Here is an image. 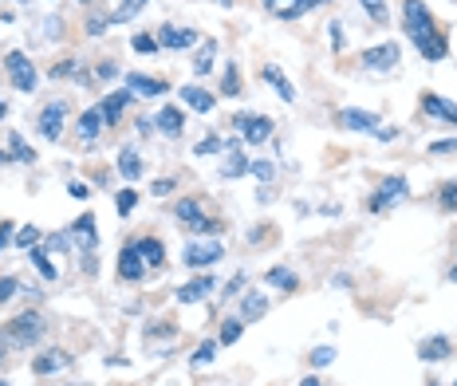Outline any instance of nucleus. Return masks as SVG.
Here are the masks:
<instances>
[{
	"label": "nucleus",
	"instance_id": "nucleus-58",
	"mask_svg": "<svg viewBox=\"0 0 457 386\" xmlns=\"http://www.w3.org/2000/svg\"><path fill=\"white\" fill-rule=\"evenodd\" d=\"M72 386H91V383H72Z\"/></svg>",
	"mask_w": 457,
	"mask_h": 386
},
{
	"label": "nucleus",
	"instance_id": "nucleus-19",
	"mask_svg": "<svg viewBox=\"0 0 457 386\" xmlns=\"http://www.w3.org/2000/svg\"><path fill=\"white\" fill-rule=\"evenodd\" d=\"M209 292H213V280L197 276V280H190V284H181V288H178V300L181 303H197V300H205Z\"/></svg>",
	"mask_w": 457,
	"mask_h": 386
},
{
	"label": "nucleus",
	"instance_id": "nucleus-52",
	"mask_svg": "<svg viewBox=\"0 0 457 386\" xmlns=\"http://www.w3.org/2000/svg\"><path fill=\"white\" fill-rule=\"evenodd\" d=\"M95 75H99V79H115V75H119V67H115V63H99Z\"/></svg>",
	"mask_w": 457,
	"mask_h": 386
},
{
	"label": "nucleus",
	"instance_id": "nucleus-44",
	"mask_svg": "<svg viewBox=\"0 0 457 386\" xmlns=\"http://www.w3.org/2000/svg\"><path fill=\"white\" fill-rule=\"evenodd\" d=\"M327 36H331V48H335V51H343V48H347V36H343V24H331V28H327Z\"/></svg>",
	"mask_w": 457,
	"mask_h": 386
},
{
	"label": "nucleus",
	"instance_id": "nucleus-13",
	"mask_svg": "<svg viewBox=\"0 0 457 386\" xmlns=\"http://www.w3.org/2000/svg\"><path fill=\"white\" fill-rule=\"evenodd\" d=\"M142 272H146V260H142V253H138V244H126L119 253V276L131 284V280H142Z\"/></svg>",
	"mask_w": 457,
	"mask_h": 386
},
{
	"label": "nucleus",
	"instance_id": "nucleus-46",
	"mask_svg": "<svg viewBox=\"0 0 457 386\" xmlns=\"http://www.w3.org/2000/svg\"><path fill=\"white\" fill-rule=\"evenodd\" d=\"M430 154H457V138H442V142H433Z\"/></svg>",
	"mask_w": 457,
	"mask_h": 386
},
{
	"label": "nucleus",
	"instance_id": "nucleus-40",
	"mask_svg": "<svg viewBox=\"0 0 457 386\" xmlns=\"http://www.w3.org/2000/svg\"><path fill=\"white\" fill-rule=\"evenodd\" d=\"M221 138H217V134H209V138H201V142L193 146V154H217V150H221Z\"/></svg>",
	"mask_w": 457,
	"mask_h": 386
},
{
	"label": "nucleus",
	"instance_id": "nucleus-1",
	"mask_svg": "<svg viewBox=\"0 0 457 386\" xmlns=\"http://www.w3.org/2000/svg\"><path fill=\"white\" fill-rule=\"evenodd\" d=\"M402 20H406V36L414 40V48H418L426 60H445V56H449V40L438 32L426 0H406V4H402Z\"/></svg>",
	"mask_w": 457,
	"mask_h": 386
},
{
	"label": "nucleus",
	"instance_id": "nucleus-21",
	"mask_svg": "<svg viewBox=\"0 0 457 386\" xmlns=\"http://www.w3.org/2000/svg\"><path fill=\"white\" fill-rule=\"evenodd\" d=\"M181 99H185V107H193L197 115H209L213 110V95L209 91H201V87H181Z\"/></svg>",
	"mask_w": 457,
	"mask_h": 386
},
{
	"label": "nucleus",
	"instance_id": "nucleus-3",
	"mask_svg": "<svg viewBox=\"0 0 457 386\" xmlns=\"http://www.w3.org/2000/svg\"><path fill=\"white\" fill-rule=\"evenodd\" d=\"M67 237H72V241L79 244V253L87 256V272H91V268H95V260H91V256H95V249H99L95 217H91V213H79V217L72 221V233H67Z\"/></svg>",
	"mask_w": 457,
	"mask_h": 386
},
{
	"label": "nucleus",
	"instance_id": "nucleus-12",
	"mask_svg": "<svg viewBox=\"0 0 457 386\" xmlns=\"http://www.w3.org/2000/svg\"><path fill=\"white\" fill-rule=\"evenodd\" d=\"M72 367V351H40L36 359H32V371L36 374H56V371H67Z\"/></svg>",
	"mask_w": 457,
	"mask_h": 386
},
{
	"label": "nucleus",
	"instance_id": "nucleus-28",
	"mask_svg": "<svg viewBox=\"0 0 457 386\" xmlns=\"http://www.w3.org/2000/svg\"><path fill=\"white\" fill-rule=\"evenodd\" d=\"M265 312H268V300L260 296V292H249V296H244V303H241V319L249 324V319H260Z\"/></svg>",
	"mask_w": 457,
	"mask_h": 386
},
{
	"label": "nucleus",
	"instance_id": "nucleus-5",
	"mask_svg": "<svg viewBox=\"0 0 457 386\" xmlns=\"http://www.w3.org/2000/svg\"><path fill=\"white\" fill-rule=\"evenodd\" d=\"M4 67H8V79H13L16 91H36V67H32V60L24 51H8Z\"/></svg>",
	"mask_w": 457,
	"mask_h": 386
},
{
	"label": "nucleus",
	"instance_id": "nucleus-57",
	"mask_svg": "<svg viewBox=\"0 0 457 386\" xmlns=\"http://www.w3.org/2000/svg\"><path fill=\"white\" fill-rule=\"evenodd\" d=\"M4 115H8V99H0V119H4Z\"/></svg>",
	"mask_w": 457,
	"mask_h": 386
},
{
	"label": "nucleus",
	"instance_id": "nucleus-34",
	"mask_svg": "<svg viewBox=\"0 0 457 386\" xmlns=\"http://www.w3.org/2000/svg\"><path fill=\"white\" fill-rule=\"evenodd\" d=\"M178 217H181V221H190V225H197L205 213H201V205H197L193 197H185V201H178Z\"/></svg>",
	"mask_w": 457,
	"mask_h": 386
},
{
	"label": "nucleus",
	"instance_id": "nucleus-23",
	"mask_svg": "<svg viewBox=\"0 0 457 386\" xmlns=\"http://www.w3.org/2000/svg\"><path fill=\"white\" fill-rule=\"evenodd\" d=\"M260 75H265V83L276 87L284 103H292V99H296V87H292L288 79H284V72H280V67H272V63H268V67H260Z\"/></svg>",
	"mask_w": 457,
	"mask_h": 386
},
{
	"label": "nucleus",
	"instance_id": "nucleus-41",
	"mask_svg": "<svg viewBox=\"0 0 457 386\" xmlns=\"http://www.w3.org/2000/svg\"><path fill=\"white\" fill-rule=\"evenodd\" d=\"M249 174H253V178H260V181H272V174H276V169H272V162H249Z\"/></svg>",
	"mask_w": 457,
	"mask_h": 386
},
{
	"label": "nucleus",
	"instance_id": "nucleus-31",
	"mask_svg": "<svg viewBox=\"0 0 457 386\" xmlns=\"http://www.w3.org/2000/svg\"><path fill=\"white\" fill-rule=\"evenodd\" d=\"M28 260L36 265V272H40L44 280H56V265L48 260V253H44V249H32V253H28Z\"/></svg>",
	"mask_w": 457,
	"mask_h": 386
},
{
	"label": "nucleus",
	"instance_id": "nucleus-8",
	"mask_svg": "<svg viewBox=\"0 0 457 386\" xmlns=\"http://www.w3.org/2000/svg\"><path fill=\"white\" fill-rule=\"evenodd\" d=\"M63 115H67V103H63V99H56V103H48V107L40 110V134H44L48 142H60L63 138Z\"/></svg>",
	"mask_w": 457,
	"mask_h": 386
},
{
	"label": "nucleus",
	"instance_id": "nucleus-47",
	"mask_svg": "<svg viewBox=\"0 0 457 386\" xmlns=\"http://www.w3.org/2000/svg\"><path fill=\"white\" fill-rule=\"evenodd\" d=\"M122 4H126V8H122V12L115 16V20H126V16H131V12H142V8H146V4H150V0H122Z\"/></svg>",
	"mask_w": 457,
	"mask_h": 386
},
{
	"label": "nucleus",
	"instance_id": "nucleus-59",
	"mask_svg": "<svg viewBox=\"0 0 457 386\" xmlns=\"http://www.w3.org/2000/svg\"><path fill=\"white\" fill-rule=\"evenodd\" d=\"M217 4H233V0H217Z\"/></svg>",
	"mask_w": 457,
	"mask_h": 386
},
{
	"label": "nucleus",
	"instance_id": "nucleus-51",
	"mask_svg": "<svg viewBox=\"0 0 457 386\" xmlns=\"http://www.w3.org/2000/svg\"><path fill=\"white\" fill-rule=\"evenodd\" d=\"M51 75H56V79H63V75H75V60H63V63H56V67H51Z\"/></svg>",
	"mask_w": 457,
	"mask_h": 386
},
{
	"label": "nucleus",
	"instance_id": "nucleus-42",
	"mask_svg": "<svg viewBox=\"0 0 457 386\" xmlns=\"http://www.w3.org/2000/svg\"><path fill=\"white\" fill-rule=\"evenodd\" d=\"M36 237H40V229H36V225H28V229L16 233V244H20V249H32V244H36Z\"/></svg>",
	"mask_w": 457,
	"mask_h": 386
},
{
	"label": "nucleus",
	"instance_id": "nucleus-55",
	"mask_svg": "<svg viewBox=\"0 0 457 386\" xmlns=\"http://www.w3.org/2000/svg\"><path fill=\"white\" fill-rule=\"evenodd\" d=\"M319 4H327V0H300V8L308 12V8H319Z\"/></svg>",
	"mask_w": 457,
	"mask_h": 386
},
{
	"label": "nucleus",
	"instance_id": "nucleus-22",
	"mask_svg": "<svg viewBox=\"0 0 457 386\" xmlns=\"http://www.w3.org/2000/svg\"><path fill=\"white\" fill-rule=\"evenodd\" d=\"M119 174H122L126 181H138V178H142V158H138V150H134V146H126V150L119 154Z\"/></svg>",
	"mask_w": 457,
	"mask_h": 386
},
{
	"label": "nucleus",
	"instance_id": "nucleus-16",
	"mask_svg": "<svg viewBox=\"0 0 457 386\" xmlns=\"http://www.w3.org/2000/svg\"><path fill=\"white\" fill-rule=\"evenodd\" d=\"M241 142L244 138H228V158H225V166H221V178H241V174H249V158L241 154Z\"/></svg>",
	"mask_w": 457,
	"mask_h": 386
},
{
	"label": "nucleus",
	"instance_id": "nucleus-26",
	"mask_svg": "<svg viewBox=\"0 0 457 386\" xmlns=\"http://www.w3.org/2000/svg\"><path fill=\"white\" fill-rule=\"evenodd\" d=\"M445 355H449V339L445 335H433L418 347V359H426V362H438V359H445Z\"/></svg>",
	"mask_w": 457,
	"mask_h": 386
},
{
	"label": "nucleus",
	"instance_id": "nucleus-37",
	"mask_svg": "<svg viewBox=\"0 0 457 386\" xmlns=\"http://www.w3.org/2000/svg\"><path fill=\"white\" fill-rule=\"evenodd\" d=\"M115 205H119V217H131V209L138 205V193H134V190H119Z\"/></svg>",
	"mask_w": 457,
	"mask_h": 386
},
{
	"label": "nucleus",
	"instance_id": "nucleus-50",
	"mask_svg": "<svg viewBox=\"0 0 457 386\" xmlns=\"http://www.w3.org/2000/svg\"><path fill=\"white\" fill-rule=\"evenodd\" d=\"M331 359H335V351H331V347H319V351H312V362H315V367H327Z\"/></svg>",
	"mask_w": 457,
	"mask_h": 386
},
{
	"label": "nucleus",
	"instance_id": "nucleus-63",
	"mask_svg": "<svg viewBox=\"0 0 457 386\" xmlns=\"http://www.w3.org/2000/svg\"><path fill=\"white\" fill-rule=\"evenodd\" d=\"M454 386H457V383H454Z\"/></svg>",
	"mask_w": 457,
	"mask_h": 386
},
{
	"label": "nucleus",
	"instance_id": "nucleus-48",
	"mask_svg": "<svg viewBox=\"0 0 457 386\" xmlns=\"http://www.w3.org/2000/svg\"><path fill=\"white\" fill-rule=\"evenodd\" d=\"M67 193H72L75 201H87V197H91V190H87L83 181H67Z\"/></svg>",
	"mask_w": 457,
	"mask_h": 386
},
{
	"label": "nucleus",
	"instance_id": "nucleus-15",
	"mask_svg": "<svg viewBox=\"0 0 457 386\" xmlns=\"http://www.w3.org/2000/svg\"><path fill=\"white\" fill-rule=\"evenodd\" d=\"M422 110H426V115H433V119L454 122V126H457V103H449V99H442V95H433V91H426V95H422Z\"/></svg>",
	"mask_w": 457,
	"mask_h": 386
},
{
	"label": "nucleus",
	"instance_id": "nucleus-10",
	"mask_svg": "<svg viewBox=\"0 0 457 386\" xmlns=\"http://www.w3.org/2000/svg\"><path fill=\"white\" fill-rule=\"evenodd\" d=\"M363 67H371V72H390L398 63V44H374V48H367L359 56Z\"/></svg>",
	"mask_w": 457,
	"mask_h": 386
},
{
	"label": "nucleus",
	"instance_id": "nucleus-18",
	"mask_svg": "<svg viewBox=\"0 0 457 386\" xmlns=\"http://www.w3.org/2000/svg\"><path fill=\"white\" fill-rule=\"evenodd\" d=\"M131 99H134L131 91H115V95L103 99V103H99V107H103V122H107V126H115V122L122 119V107H126Z\"/></svg>",
	"mask_w": 457,
	"mask_h": 386
},
{
	"label": "nucleus",
	"instance_id": "nucleus-20",
	"mask_svg": "<svg viewBox=\"0 0 457 386\" xmlns=\"http://www.w3.org/2000/svg\"><path fill=\"white\" fill-rule=\"evenodd\" d=\"M154 126L166 134V138H178L181 134V110L178 107H162L158 110V119H154Z\"/></svg>",
	"mask_w": 457,
	"mask_h": 386
},
{
	"label": "nucleus",
	"instance_id": "nucleus-32",
	"mask_svg": "<svg viewBox=\"0 0 457 386\" xmlns=\"http://www.w3.org/2000/svg\"><path fill=\"white\" fill-rule=\"evenodd\" d=\"M221 91H225L228 99H237V95H241V72H237L233 63H228V72L221 75Z\"/></svg>",
	"mask_w": 457,
	"mask_h": 386
},
{
	"label": "nucleus",
	"instance_id": "nucleus-25",
	"mask_svg": "<svg viewBox=\"0 0 457 386\" xmlns=\"http://www.w3.org/2000/svg\"><path fill=\"white\" fill-rule=\"evenodd\" d=\"M265 284H272V288H280V292H292L300 280H296V272H292V268L276 265V268H268V272H265Z\"/></svg>",
	"mask_w": 457,
	"mask_h": 386
},
{
	"label": "nucleus",
	"instance_id": "nucleus-9",
	"mask_svg": "<svg viewBox=\"0 0 457 386\" xmlns=\"http://www.w3.org/2000/svg\"><path fill=\"white\" fill-rule=\"evenodd\" d=\"M158 48H169V51L197 48V28H169V24H162L158 28Z\"/></svg>",
	"mask_w": 457,
	"mask_h": 386
},
{
	"label": "nucleus",
	"instance_id": "nucleus-61",
	"mask_svg": "<svg viewBox=\"0 0 457 386\" xmlns=\"http://www.w3.org/2000/svg\"><path fill=\"white\" fill-rule=\"evenodd\" d=\"M454 280H457V268H454Z\"/></svg>",
	"mask_w": 457,
	"mask_h": 386
},
{
	"label": "nucleus",
	"instance_id": "nucleus-39",
	"mask_svg": "<svg viewBox=\"0 0 457 386\" xmlns=\"http://www.w3.org/2000/svg\"><path fill=\"white\" fill-rule=\"evenodd\" d=\"M16 292H20V280L16 276H0V303H8Z\"/></svg>",
	"mask_w": 457,
	"mask_h": 386
},
{
	"label": "nucleus",
	"instance_id": "nucleus-54",
	"mask_svg": "<svg viewBox=\"0 0 457 386\" xmlns=\"http://www.w3.org/2000/svg\"><path fill=\"white\" fill-rule=\"evenodd\" d=\"M103 28H107V20H91V24H87V32H91V36H99Z\"/></svg>",
	"mask_w": 457,
	"mask_h": 386
},
{
	"label": "nucleus",
	"instance_id": "nucleus-60",
	"mask_svg": "<svg viewBox=\"0 0 457 386\" xmlns=\"http://www.w3.org/2000/svg\"><path fill=\"white\" fill-rule=\"evenodd\" d=\"M0 386H8V383H4V378H0Z\"/></svg>",
	"mask_w": 457,
	"mask_h": 386
},
{
	"label": "nucleus",
	"instance_id": "nucleus-24",
	"mask_svg": "<svg viewBox=\"0 0 457 386\" xmlns=\"http://www.w3.org/2000/svg\"><path fill=\"white\" fill-rule=\"evenodd\" d=\"M213 56H217V40H201V48H197V56H193V75L213 72Z\"/></svg>",
	"mask_w": 457,
	"mask_h": 386
},
{
	"label": "nucleus",
	"instance_id": "nucleus-38",
	"mask_svg": "<svg viewBox=\"0 0 457 386\" xmlns=\"http://www.w3.org/2000/svg\"><path fill=\"white\" fill-rule=\"evenodd\" d=\"M442 209H449V213H457V181H449V185H442Z\"/></svg>",
	"mask_w": 457,
	"mask_h": 386
},
{
	"label": "nucleus",
	"instance_id": "nucleus-49",
	"mask_svg": "<svg viewBox=\"0 0 457 386\" xmlns=\"http://www.w3.org/2000/svg\"><path fill=\"white\" fill-rule=\"evenodd\" d=\"M193 229H197V233H225V225H221V221H209V217H201L197 225H193Z\"/></svg>",
	"mask_w": 457,
	"mask_h": 386
},
{
	"label": "nucleus",
	"instance_id": "nucleus-17",
	"mask_svg": "<svg viewBox=\"0 0 457 386\" xmlns=\"http://www.w3.org/2000/svg\"><path fill=\"white\" fill-rule=\"evenodd\" d=\"M107 122H103V107H91L79 115V122H75V131H79V138L83 142H91V138H99V131H103Z\"/></svg>",
	"mask_w": 457,
	"mask_h": 386
},
{
	"label": "nucleus",
	"instance_id": "nucleus-43",
	"mask_svg": "<svg viewBox=\"0 0 457 386\" xmlns=\"http://www.w3.org/2000/svg\"><path fill=\"white\" fill-rule=\"evenodd\" d=\"M131 48H134V51H142V56H150V51H158V40H150V36H134V40H131Z\"/></svg>",
	"mask_w": 457,
	"mask_h": 386
},
{
	"label": "nucleus",
	"instance_id": "nucleus-6",
	"mask_svg": "<svg viewBox=\"0 0 457 386\" xmlns=\"http://www.w3.org/2000/svg\"><path fill=\"white\" fill-rule=\"evenodd\" d=\"M233 126L241 131L244 142H253V146H260L268 134H272V119H268V115H237Z\"/></svg>",
	"mask_w": 457,
	"mask_h": 386
},
{
	"label": "nucleus",
	"instance_id": "nucleus-2",
	"mask_svg": "<svg viewBox=\"0 0 457 386\" xmlns=\"http://www.w3.org/2000/svg\"><path fill=\"white\" fill-rule=\"evenodd\" d=\"M44 327L48 324H44L36 312L16 315V319H8L4 331H0V347H36L40 335H44Z\"/></svg>",
	"mask_w": 457,
	"mask_h": 386
},
{
	"label": "nucleus",
	"instance_id": "nucleus-62",
	"mask_svg": "<svg viewBox=\"0 0 457 386\" xmlns=\"http://www.w3.org/2000/svg\"><path fill=\"white\" fill-rule=\"evenodd\" d=\"M430 386H438V383H430Z\"/></svg>",
	"mask_w": 457,
	"mask_h": 386
},
{
	"label": "nucleus",
	"instance_id": "nucleus-35",
	"mask_svg": "<svg viewBox=\"0 0 457 386\" xmlns=\"http://www.w3.org/2000/svg\"><path fill=\"white\" fill-rule=\"evenodd\" d=\"M241 331H244V319H225V327H221V339H217V343H237V339H241Z\"/></svg>",
	"mask_w": 457,
	"mask_h": 386
},
{
	"label": "nucleus",
	"instance_id": "nucleus-30",
	"mask_svg": "<svg viewBox=\"0 0 457 386\" xmlns=\"http://www.w3.org/2000/svg\"><path fill=\"white\" fill-rule=\"evenodd\" d=\"M8 154H13V162H36L32 146L20 138V131H8Z\"/></svg>",
	"mask_w": 457,
	"mask_h": 386
},
{
	"label": "nucleus",
	"instance_id": "nucleus-53",
	"mask_svg": "<svg viewBox=\"0 0 457 386\" xmlns=\"http://www.w3.org/2000/svg\"><path fill=\"white\" fill-rule=\"evenodd\" d=\"M169 190H174V181H169V178H162V181H154V190H150V193H158V197H166Z\"/></svg>",
	"mask_w": 457,
	"mask_h": 386
},
{
	"label": "nucleus",
	"instance_id": "nucleus-14",
	"mask_svg": "<svg viewBox=\"0 0 457 386\" xmlns=\"http://www.w3.org/2000/svg\"><path fill=\"white\" fill-rule=\"evenodd\" d=\"M166 79H150V75H126V91L138 99H158V95H166Z\"/></svg>",
	"mask_w": 457,
	"mask_h": 386
},
{
	"label": "nucleus",
	"instance_id": "nucleus-33",
	"mask_svg": "<svg viewBox=\"0 0 457 386\" xmlns=\"http://www.w3.org/2000/svg\"><path fill=\"white\" fill-rule=\"evenodd\" d=\"M217 347H221V343H213V339H209V343H201V347L193 351V359H190V367H193V371H197V367H205V362H213Z\"/></svg>",
	"mask_w": 457,
	"mask_h": 386
},
{
	"label": "nucleus",
	"instance_id": "nucleus-7",
	"mask_svg": "<svg viewBox=\"0 0 457 386\" xmlns=\"http://www.w3.org/2000/svg\"><path fill=\"white\" fill-rule=\"evenodd\" d=\"M225 256V249H221V241H193V244H185V265L190 268H209V265H217Z\"/></svg>",
	"mask_w": 457,
	"mask_h": 386
},
{
	"label": "nucleus",
	"instance_id": "nucleus-29",
	"mask_svg": "<svg viewBox=\"0 0 457 386\" xmlns=\"http://www.w3.org/2000/svg\"><path fill=\"white\" fill-rule=\"evenodd\" d=\"M265 8L272 16H280V20H296V16H304L300 0H265Z\"/></svg>",
	"mask_w": 457,
	"mask_h": 386
},
{
	"label": "nucleus",
	"instance_id": "nucleus-4",
	"mask_svg": "<svg viewBox=\"0 0 457 386\" xmlns=\"http://www.w3.org/2000/svg\"><path fill=\"white\" fill-rule=\"evenodd\" d=\"M406 193H410V181L402 178V174H390V178L379 185V193L371 197V209H374V213H383V209H394L398 201H406Z\"/></svg>",
	"mask_w": 457,
	"mask_h": 386
},
{
	"label": "nucleus",
	"instance_id": "nucleus-11",
	"mask_svg": "<svg viewBox=\"0 0 457 386\" xmlns=\"http://www.w3.org/2000/svg\"><path fill=\"white\" fill-rule=\"evenodd\" d=\"M339 126H343V131H359V134H374L379 131V115L347 107V110H339Z\"/></svg>",
	"mask_w": 457,
	"mask_h": 386
},
{
	"label": "nucleus",
	"instance_id": "nucleus-27",
	"mask_svg": "<svg viewBox=\"0 0 457 386\" xmlns=\"http://www.w3.org/2000/svg\"><path fill=\"white\" fill-rule=\"evenodd\" d=\"M134 244H138V253H142L146 265H162V260H166V249H162L158 237H142V241H134Z\"/></svg>",
	"mask_w": 457,
	"mask_h": 386
},
{
	"label": "nucleus",
	"instance_id": "nucleus-56",
	"mask_svg": "<svg viewBox=\"0 0 457 386\" xmlns=\"http://www.w3.org/2000/svg\"><path fill=\"white\" fill-rule=\"evenodd\" d=\"M304 386H319V378H315V374H308V378H304Z\"/></svg>",
	"mask_w": 457,
	"mask_h": 386
},
{
	"label": "nucleus",
	"instance_id": "nucleus-45",
	"mask_svg": "<svg viewBox=\"0 0 457 386\" xmlns=\"http://www.w3.org/2000/svg\"><path fill=\"white\" fill-rule=\"evenodd\" d=\"M16 241V229H13V221H0V253L8 249V244Z\"/></svg>",
	"mask_w": 457,
	"mask_h": 386
},
{
	"label": "nucleus",
	"instance_id": "nucleus-36",
	"mask_svg": "<svg viewBox=\"0 0 457 386\" xmlns=\"http://www.w3.org/2000/svg\"><path fill=\"white\" fill-rule=\"evenodd\" d=\"M363 4V12L371 16L374 24H386V0H359Z\"/></svg>",
	"mask_w": 457,
	"mask_h": 386
}]
</instances>
